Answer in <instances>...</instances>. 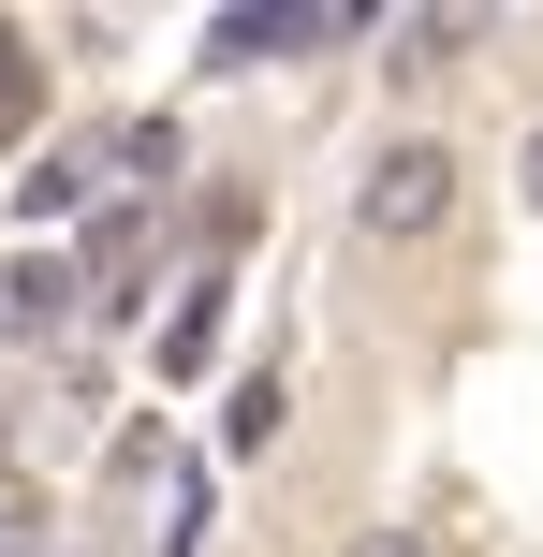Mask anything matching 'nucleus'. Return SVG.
Returning <instances> with one entry per match:
<instances>
[{"label": "nucleus", "mask_w": 543, "mask_h": 557, "mask_svg": "<svg viewBox=\"0 0 543 557\" xmlns=\"http://www.w3.org/2000/svg\"><path fill=\"white\" fill-rule=\"evenodd\" d=\"M441 221H456V147L441 133H382L368 162H353V235H368V250H427Z\"/></svg>", "instance_id": "nucleus-1"}, {"label": "nucleus", "mask_w": 543, "mask_h": 557, "mask_svg": "<svg viewBox=\"0 0 543 557\" xmlns=\"http://www.w3.org/2000/svg\"><path fill=\"white\" fill-rule=\"evenodd\" d=\"M368 15L382 0H221V15H206V59H323Z\"/></svg>", "instance_id": "nucleus-2"}, {"label": "nucleus", "mask_w": 543, "mask_h": 557, "mask_svg": "<svg viewBox=\"0 0 543 557\" xmlns=\"http://www.w3.org/2000/svg\"><path fill=\"white\" fill-rule=\"evenodd\" d=\"M221 308H235V278H221V264H206V278H192V294H176V308H162V382H206V352H221Z\"/></svg>", "instance_id": "nucleus-3"}, {"label": "nucleus", "mask_w": 543, "mask_h": 557, "mask_svg": "<svg viewBox=\"0 0 543 557\" xmlns=\"http://www.w3.org/2000/svg\"><path fill=\"white\" fill-rule=\"evenodd\" d=\"M74 278H88L74 250H29L15 278H0V323H15V337H29V323H59V308H74Z\"/></svg>", "instance_id": "nucleus-4"}, {"label": "nucleus", "mask_w": 543, "mask_h": 557, "mask_svg": "<svg viewBox=\"0 0 543 557\" xmlns=\"http://www.w3.org/2000/svg\"><path fill=\"white\" fill-rule=\"evenodd\" d=\"M280 425H294V382H280V367H250L235 411H221V455H280Z\"/></svg>", "instance_id": "nucleus-5"}, {"label": "nucleus", "mask_w": 543, "mask_h": 557, "mask_svg": "<svg viewBox=\"0 0 543 557\" xmlns=\"http://www.w3.org/2000/svg\"><path fill=\"white\" fill-rule=\"evenodd\" d=\"M176 162H192V147H176V117H118V133H103V176H147V191H162Z\"/></svg>", "instance_id": "nucleus-6"}, {"label": "nucleus", "mask_w": 543, "mask_h": 557, "mask_svg": "<svg viewBox=\"0 0 543 557\" xmlns=\"http://www.w3.org/2000/svg\"><path fill=\"white\" fill-rule=\"evenodd\" d=\"M29 117H45V45L0 15V133H29Z\"/></svg>", "instance_id": "nucleus-7"}, {"label": "nucleus", "mask_w": 543, "mask_h": 557, "mask_svg": "<svg viewBox=\"0 0 543 557\" xmlns=\"http://www.w3.org/2000/svg\"><path fill=\"white\" fill-rule=\"evenodd\" d=\"M74 191H88V162H15V221H59Z\"/></svg>", "instance_id": "nucleus-8"}, {"label": "nucleus", "mask_w": 543, "mask_h": 557, "mask_svg": "<svg viewBox=\"0 0 543 557\" xmlns=\"http://www.w3.org/2000/svg\"><path fill=\"white\" fill-rule=\"evenodd\" d=\"M338 557H441V543H427V529H353Z\"/></svg>", "instance_id": "nucleus-9"}, {"label": "nucleus", "mask_w": 543, "mask_h": 557, "mask_svg": "<svg viewBox=\"0 0 543 557\" xmlns=\"http://www.w3.org/2000/svg\"><path fill=\"white\" fill-rule=\"evenodd\" d=\"M515 191H529V206H543V117H529V147H515Z\"/></svg>", "instance_id": "nucleus-10"}, {"label": "nucleus", "mask_w": 543, "mask_h": 557, "mask_svg": "<svg viewBox=\"0 0 543 557\" xmlns=\"http://www.w3.org/2000/svg\"><path fill=\"white\" fill-rule=\"evenodd\" d=\"M0 557H45V529H29V513H0Z\"/></svg>", "instance_id": "nucleus-11"}]
</instances>
